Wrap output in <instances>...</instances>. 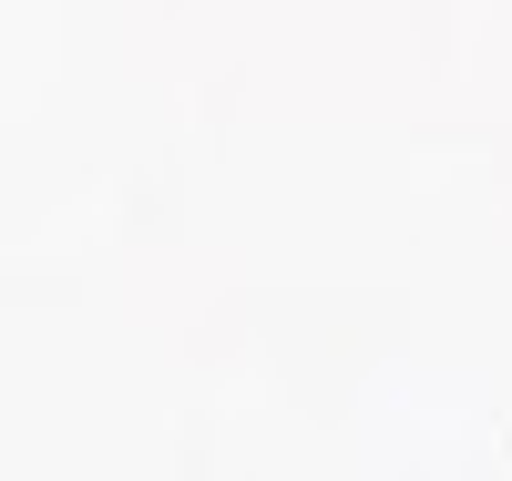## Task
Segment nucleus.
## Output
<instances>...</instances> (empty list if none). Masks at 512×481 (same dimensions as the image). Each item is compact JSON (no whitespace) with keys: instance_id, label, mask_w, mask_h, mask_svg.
<instances>
[]
</instances>
